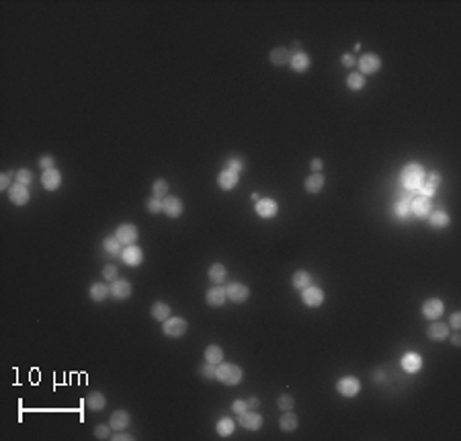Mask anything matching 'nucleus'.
<instances>
[{"instance_id": "obj_21", "label": "nucleus", "mask_w": 461, "mask_h": 441, "mask_svg": "<svg viewBox=\"0 0 461 441\" xmlns=\"http://www.w3.org/2000/svg\"><path fill=\"white\" fill-rule=\"evenodd\" d=\"M9 199H11L15 205H27V201H29V187H23V185L15 183V185L9 189Z\"/></svg>"}, {"instance_id": "obj_19", "label": "nucleus", "mask_w": 461, "mask_h": 441, "mask_svg": "<svg viewBox=\"0 0 461 441\" xmlns=\"http://www.w3.org/2000/svg\"><path fill=\"white\" fill-rule=\"evenodd\" d=\"M41 185H43V189H47V191H56V189L62 185V175H60V171H58V169L43 171V175H41Z\"/></svg>"}, {"instance_id": "obj_7", "label": "nucleus", "mask_w": 461, "mask_h": 441, "mask_svg": "<svg viewBox=\"0 0 461 441\" xmlns=\"http://www.w3.org/2000/svg\"><path fill=\"white\" fill-rule=\"evenodd\" d=\"M441 175L439 173H428L426 177H424V181H422V185L416 189L418 191V195H422V197H432L434 193H436V189H439V185H441Z\"/></svg>"}, {"instance_id": "obj_54", "label": "nucleus", "mask_w": 461, "mask_h": 441, "mask_svg": "<svg viewBox=\"0 0 461 441\" xmlns=\"http://www.w3.org/2000/svg\"><path fill=\"white\" fill-rule=\"evenodd\" d=\"M246 402H248V408H258V404H260L258 396H252V398H248Z\"/></svg>"}, {"instance_id": "obj_9", "label": "nucleus", "mask_w": 461, "mask_h": 441, "mask_svg": "<svg viewBox=\"0 0 461 441\" xmlns=\"http://www.w3.org/2000/svg\"><path fill=\"white\" fill-rule=\"evenodd\" d=\"M254 210H256V214H258L260 218L271 220V218H275V216H277L279 205H277V201H275V199H271V197H260V199L256 201Z\"/></svg>"}, {"instance_id": "obj_52", "label": "nucleus", "mask_w": 461, "mask_h": 441, "mask_svg": "<svg viewBox=\"0 0 461 441\" xmlns=\"http://www.w3.org/2000/svg\"><path fill=\"white\" fill-rule=\"evenodd\" d=\"M111 439H115V441H131L133 437L127 435V433H115V435H111Z\"/></svg>"}, {"instance_id": "obj_18", "label": "nucleus", "mask_w": 461, "mask_h": 441, "mask_svg": "<svg viewBox=\"0 0 461 441\" xmlns=\"http://www.w3.org/2000/svg\"><path fill=\"white\" fill-rule=\"evenodd\" d=\"M205 300H207V304H209V306H224V304H226V300H228L226 287H220V285L215 283L213 287H209V289H207V293H205Z\"/></svg>"}, {"instance_id": "obj_11", "label": "nucleus", "mask_w": 461, "mask_h": 441, "mask_svg": "<svg viewBox=\"0 0 461 441\" xmlns=\"http://www.w3.org/2000/svg\"><path fill=\"white\" fill-rule=\"evenodd\" d=\"M410 207H412V216L414 218H428L430 212H432V203H430V197H414L410 201Z\"/></svg>"}, {"instance_id": "obj_1", "label": "nucleus", "mask_w": 461, "mask_h": 441, "mask_svg": "<svg viewBox=\"0 0 461 441\" xmlns=\"http://www.w3.org/2000/svg\"><path fill=\"white\" fill-rule=\"evenodd\" d=\"M424 177H426V171H424L422 165H418V163H408V165L402 169L400 181H402L404 189H408V191L412 193V191H416V189L422 185Z\"/></svg>"}, {"instance_id": "obj_16", "label": "nucleus", "mask_w": 461, "mask_h": 441, "mask_svg": "<svg viewBox=\"0 0 461 441\" xmlns=\"http://www.w3.org/2000/svg\"><path fill=\"white\" fill-rule=\"evenodd\" d=\"M289 66H291V70H293V72L301 74V72H307V70H310L312 60H310V56H307L305 52H295V54H291V62H289Z\"/></svg>"}, {"instance_id": "obj_27", "label": "nucleus", "mask_w": 461, "mask_h": 441, "mask_svg": "<svg viewBox=\"0 0 461 441\" xmlns=\"http://www.w3.org/2000/svg\"><path fill=\"white\" fill-rule=\"evenodd\" d=\"M447 337H449V327L445 322H432L428 327V339L439 343V341H445Z\"/></svg>"}, {"instance_id": "obj_35", "label": "nucleus", "mask_w": 461, "mask_h": 441, "mask_svg": "<svg viewBox=\"0 0 461 441\" xmlns=\"http://www.w3.org/2000/svg\"><path fill=\"white\" fill-rule=\"evenodd\" d=\"M215 429H217V435H220V437H230V435L234 433V429H236V423H234V419L224 416V419L217 421Z\"/></svg>"}, {"instance_id": "obj_10", "label": "nucleus", "mask_w": 461, "mask_h": 441, "mask_svg": "<svg viewBox=\"0 0 461 441\" xmlns=\"http://www.w3.org/2000/svg\"><path fill=\"white\" fill-rule=\"evenodd\" d=\"M445 312V304L439 300V298H430L422 304V316L428 318V320H439Z\"/></svg>"}, {"instance_id": "obj_36", "label": "nucleus", "mask_w": 461, "mask_h": 441, "mask_svg": "<svg viewBox=\"0 0 461 441\" xmlns=\"http://www.w3.org/2000/svg\"><path fill=\"white\" fill-rule=\"evenodd\" d=\"M103 250L107 252V254H111V257H117V254H121V242L115 238V236H107L105 240H103Z\"/></svg>"}, {"instance_id": "obj_24", "label": "nucleus", "mask_w": 461, "mask_h": 441, "mask_svg": "<svg viewBox=\"0 0 461 441\" xmlns=\"http://www.w3.org/2000/svg\"><path fill=\"white\" fill-rule=\"evenodd\" d=\"M129 423H131V416H129L127 410H115L111 414V419H109V425H111L113 431H123Z\"/></svg>"}, {"instance_id": "obj_31", "label": "nucleus", "mask_w": 461, "mask_h": 441, "mask_svg": "<svg viewBox=\"0 0 461 441\" xmlns=\"http://www.w3.org/2000/svg\"><path fill=\"white\" fill-rule=\"evenodd\" d=\"M105 404H107V400H105V394H101V392H90L88 396H86V406H88V410H103L105 408Z\"/></svg>"}, {"instance_id": "obj_28", "label": "nucleus", "mask_w": 461, "mask_h": 441, "mask_svg": "<svg viewBox=\"0 0 461 441\" xmlns=\"http://www.w3.org/2000/svg\"><path fill=\"white\" fill-rule=\"evenodd\" d=\"M150 314H152V318H154V320L166 322V320L171 318V306H168V304H164V302H156V304L152 306Z\"/></svg>"}, {"instance_id": "obj_15", "label": "nucleus", "mask_w": 461, "mask_h": 441, "mask_svg": "<svg viewBox=\"0 0 461 441\" xmlns=\"http://www.w3.org/2000/svg\"><path fill=\"white\" fill-rule=\"evenodd\" d=\"M109 287H111V296L115 300H127L131 296V289H133L127 279H115Z\"/></svg>"}, {"instance_id": "obj_20", "label": "nucleus", "mask_w": 461, "mask_h": 441, "mask_svg": "<svg viewBox=\"0 0 461 441\" xmlns=\"http://www.w3.org/2000/svg\"><path fill=\"white\" fill-rule=\"evenodd\" d=\"M238 181H240V175L234 173V171H230V169H224V171L217 175V185H220V189H224V191L234 189V187L238 185Z\"/></svg>"}, {"instance_id": "obj_23", "label": "nucleus", "mask_w": 461, "mask_h": 441, "mask_svg": "<svg viewBox=\"0 0 461 441\" xmlns=\"http://www.w3.org/2000/svg\"><path fill=\"white\" fill-rule=\"evenodd\" d=\"M402 369L408 374H416L422 369V357L418 353H406L402 357Z\"/></svg>"}, {"instance_id": "obj_41", "label": "nucleus", "mask_w": 461, "mask_h": 441, "mask_svg": "<svg viewBox=\"0 0 461 441\" xmlns=\"http://www.w3.org/2000/svg\"><path fill=\"white\" fill-rule=\"evenodd\" d=\"M162 210H164V201H162V199H158V197L148 199V212L158 214V212H162Z\"/></svg>"}, {"instance_id": "obj_43", "label": "nucleus", "mask_w": 461, "mask_h": 441, "mask_svg": "<svg viewBox=\"0 0 461 441\" xmlns=\"http://www.w3.org/2000/svg\"><path fill=\"white\" fill-rule=\"evenodd\" d=\"M117 273H119V269H117L115 265H105V267H103V277H105L107 281H115V279H119V277H117Z\"/></svg>"}, {"instance_id": "obj_29", "label": "nucleus", "mask_w": 461, "mask_h": 441, "mask_svg": "<svg viewBox=\"0 0 461 441\" xmlns=\"http://www.w3.org/2000/svg\"><path fill=\"white\" fill-rule=\"evenodd\" d=\"M109 293H111V287L105 285V283H101V281H96V283L90 285V298L94 302H105Z\"/></svg>"}, {"instance_id": "obj_13", "label": "nucleus", "mask_w": 461, "mask_h": 441, "mask_svg": "<svg viewBox=\"0 0 461 441\" xmlns=\"http://www.w3.org/2000/svg\"><path fill=\"white\" fill-rule=\"evenodd\" d=\"M410 201H412V195L410 193H406L398 203H394V207H392V214L400 220V222H406V220H410L412 218V207H410Z\"/></svg>"}, {"instance_id": "obj_8", "label": "nucleus", "mask_w": 461, "mask_h": 441, "mask_svg": "<svg viewBox=\"0 0 461 441\" xmlns=\"http://www.w3.org/2000/svg\"><path fill=\"white\" fill-rule=\"evenodd\" d=\"M359 68H361V74H375L379 72L381 68V58L377 54H363L359 58Z\"/></svg>"}, {"instance_id": "obj_47", "label": "nucleus", "mask_w": 461, "mask_h": 441, "mask_svg": "<svg viewBox=\"0 0 461 441\" xmlns=\"http://www.w3.org/2000/svg\"><path fill=\"white\" fill-rule=\"evenodd\" d=\"M232 410H234L236 414H242V412L248 410V402H246V400H234V402H232Z\"/></svg>"}, {"instance_id": "obj_40", "label": "nucleus", "mask_w": 461, "mask_h": 441, "mask_svg": "<svg viewBox=\"0 0 461 441\" xmlns=\"http://www.w3.org/2000/svg\"><path fill=\"white\" fill-rule=\"evenodd\" d=\"M17 183L23 185V187H29V185L33 183L31 171H29V169H19V173H17Z\"/></svg>"}, {"instance_id": "obj_17", "label": "nucleus", "mask_w": 461, "mask_h": 441, "mask_svg": "<svg viewBox=\"0 0 461 441\" xmlns=\"http://www.w3.org/2000/svg\"><path fill=\"white\" fill-rule=\"evenodd\" d=\"M238 423H240L244 429H248V431H258V429L262 427V416H260L258 412L246 410V412L238 414Z\"/></svg>"}, {"instance_id": "obj_30", "label": "nucleus", "mask_w": 461, "mask_h": 441, "mask_svg": "<svg viewBox=\"0 0 461 441\" xmlns=\"http://www.w3.org/2000/svg\"><path fill=\"white\" fill-rule=\"evenodd\" d=\"M428 224L432 228H447L449 226V214L443 210H432L428 216Z\"/></svg>"}, {"instance_id": "obj_22", "label": "nucleus", "mask_w": 461, "mask_h": 441, "mask_svg": "<svg viewBox=\"0 0 461 441\" xmlns=\"http://www.w3.org/2000/svg\"><path fill=\"white\" fill-rule=\"evenodd\" d=\"M162 201H164V210H162V212H164L168 218H179V216L183 214V210H185L183 201H181L179 197H175V195H168V197H164Z\"/></svg>"}, {"instance_id": "obj_46", "label": "nucleus", "mask_w": 461, "mask_h": 441, "mask_svg": "<svg viewBox=\"0 0 461 441\" xmlns=\"http://www.w3.org/2000/svg\"><path fill=\"white\" fill-rule=\"evenodd\" d=\"M293 398L289 396V394H283V396H279V408L281 410H291L293 408Z\"/></svg>"}, {"instance_id": "obj_26", "label": "nucleus", "mask_w": 461, "mask_h": 441, "mask_svg": "<svg viewBox=\"0 0 461 441\" xmlns=\"http://www.w3.org/2000/svg\"><path fill=\"white\" fill-rule=\"evenodd\" d=\"M269 58L275 66H285V64L291 62V52L287 48H275V50H271Z\"/></svg>"}, {"instance_id": "obj_42", "label": "nucleus", "mask_w": 461, "mask_h": 441, "mask_svg": "<svg viewBox=\"0 0 461 441\" xmlns=\"http://www.w3.org/2000/svg\"><path fill=\"white\" fill-rule=\"evenodd\" d=\"M199 374H201L205 380H215V365L205 361V365L199 367Z\"/></svg>"}, {"instance_id": "obj_2", "label": "nucleus", "mask_w": 461, "mask_h": 441, "mask_svg": "<svg viewBox=\"0 0 461 441\" xmlns=\"http://www.w3.org/2000/svg\"><path fill=\"white\" fill-rule=\"evenodd\" d=\"M215 380H220L226 386H236L242 382V369L236 363H220L215 367Z\"/></svg>"}, {"instance_id": "obj_33", "label": "nucleus", "mask_w": 461, "mask_h": 441, "mask_svg": "<svg viewBox=\"0 0 461 441\" xmlns=\"http://www.w3.org/2000/svg\"><path fill=\"white\" fill-rule=\"evenodd\" d=\"M291 283H293L295 289H305V287L312 285V275L307 273V271H295Z\"/></svg>"}, {"instance_id": "obj_39", "label": "nucleus", "mask_w": 461, "mask_h": 441, "mask_svg": "<svg viewBox=\"0 0 461 441\" xmlns=\"http://www.w3.org/2000/svg\"><path fill=\"white\" fill-rule=\"evenodd\" d=\"M347 86H349L351 90H363V86H365V76H363L361 72H353V74H349V78H347Z\"/></svg>"}, {"instance_id": "obj_32", "label": "nucleus", "mask_w": 461, "mask_h": 441, "mask_svg": "<svg viewBox=\"0 0 461 441\" xmlns=\"http://www.w3.org/2000/svg\"><path fill=\"white\" fill-rule=\"evenodd\" d=\"M297 425H299V421H297V416L291 412V410H285V414L281 416V421H279V427H281V431H285V433H291V431H295L297 429Z\"/></svg>"}, {"instance_id": "obj_48", "label": "nucleus", "mask_w": 461, "mask_h": 441, "mask_svg": "<svg viewBox=\"0 0 461 441\" xmlns=\"http://www.w3.org/2000/svg\"><path fill=\"white\" fill-rule=\"evenodd\" d=\"M11 175H13V171H9V173H5L3 177H0V187L3 189H11L13 185H11Z\"/></svg>"}, {"instance_id": "obj_50", "label": "nucleus", "mask_w": 461, "mask_h": 441, "mask_svg": "<svg viewBox=\"0 0 461 441\" xmlns=\"http://www.w3.org/2000/svg\"><path fill=\"white\" fill-rule=\"evenodd\" d=\"M341 64H343V66H347V68H353V66L357 64V60H355L351 54H345V56L341 58Z\"/></svg>"}, {"instance_id": "obj_3", "label": "nucleus", "mask_w": 461, "mask_h": 441, "mask_svg": "<svg viewBox=\"0 0 461 441\" xmlns=\"http://www.w3.org/2000/svg\"><path fill=\"white\" fill-rule=\"evenodd\" d=\"M187 329H189L187 320H185V318H179V316H171V318L162 324L164 335H166V337H173V339L183 337V335L187 333Z\"/></svg>"}, {"instance_id": "obj_6", "label": "nucleus", "mask_w": 461, "mask_h": 441, "mask_svg": "<svg viewBox=\"0 0 461 441\" xmlns=\"http://www.w3.org/2000/svg\"><path fill=\"white\" fill-rule=\"evenodd\" d=\"M336 390H338V394H343V396H347V398L357 396V394L361 392V380L355 378V376H345V378L338 380Z\"/></svg>"}, {"instance_id": "obj_38", "label": "nucleus", "mask_w": 461, "mask_h": 441, "mask_svg": "<svg viewBox=\"0 0 461 441\" xmlns=\"http://www.w3.org/2000/svg\"><path fill=\"white\" fill-rule=\"evenodd\" d=\"M152 197H158V199L168 197V183L164 179L154 181V185H152Z\"/></svg>"}, {"instance_id": "obj_51", "label": "nucleus", "mask_w": 461, "mask_h": 441, "mask_svg": "<svg viewBox=\"0 0 461 441\" xmlns=\"http://www.w3.org/2000/svg\"><path fill=\"white\" fill-rule=\"evenodd\" d=\"M449 324H451V329H455V331H457V329L461 327V312H453V314H451V322H449Z\"/></svg>"}, {"instance_id": "obj_55", "label": "nucleus", "mask_w": 461, "mask_h": 441, "mask_svg": "<svg viewBox=\"0 0 461 441\" xmlns=\"http://www.w3.org/2000/svg\"><path fill=\"white\" fill-rule=\"evenodd\" d=\"M451 343H453L455 347H459V345H461V339H459V335H451Z\"/></svg>"}, {"instance_id": "obj_53", "label": "nucleus", "mask_w": 461, "mask_h": 441, "mask_svg": "<svg viewBox=\"0 0 461 441\" xmlns=\"http://www.w3.org/2000/svg\"><path fill=\"white\" fill-rule=\"evenodd\" d=\"M310 167H312V171H314V173H320V171H322V167H324V165H322V160H320V158H314V160H312V165H310Z\"/></svg>"}, {"instance_id": "obj_12", "label": "nucleus", "mask_w": 461, "mask_h": 441, "mask_svg": "<svg viewBox=\"0 0 461 441\" xmlns=\"http://www.w3.org/2000/svg\"><path fill=\"white\" fill-rule=\"evenodd\" d=\"M121 261H123L127 267H137V265H141V261H143V250H141L139 246H135V244H129V246H125V248L121 250Z\"/></svg>"}, {"instance_id": "obj_37", "label": "nucleus", "mask_w": 461, "mask_h": 441, "mask_svg": "<svg viewBox=\"0 0 461 441\" xmlns=\"http://www.w3.org/2000/svg\"><path fill=\"white\" fill-rule=\"evenodd\" d=\"M226 275H228V271H226V267L222 265V263H213L211 267H209V279L213 281V283H222L224 279H226Z\"/></svg>"}, {"instance_id": "obj_34", "label": "nucleus", "mask_w": 461, "mask_h": 441, "mask_svg": "<svg viewBox=\"0 0 461 441\" xmlns=\"http://www.w3.org/2000/svg\"><path fill=\"white\" fill-rule=\"evenodd\" d=\"M205 361H207V363H213V365H220V363L224 361V351H222V347L209 345V347L205 349Z\"/></svg>"}, {"instance_id": "obj_5", "label": "nucleus", "mask_w": 461, "mask_h": 441, "mask_svg": "<svg viewBox=\"0 0 461 441\" xmlns=\"http://www.w3.org/2000/svg\"><path fill=\"white\" fill-rule=\"evenodd\" d=\"M301 302L310 308H318V306L324 304V291L316 285L305 287V289H301Z\"/></svg>"}, {"instance_id": "obj_4", "label": "nucleus", "mask_w": 461, "mask_h": 441, "mask_svg": "<svg viewBox=\"0 0 461 441\" xmlns=\"http://www.w3.org/2000/svg\"><path fill=\"white\" fill-rule=\"evenodd\" d=\"M226 293H228V300H232L234 304H242L250 298V287L240 283V281H232L228 287H226Z\"/></svg>"}, {"instance_id": "obj_44", "label": "nucleus", "mask_w": 461, "mask_h": 441, "mask_svg": "<svg viewBox=\"0 0 461 441\" xmlns=\"http://www.w3.org/2000/svg\"><path fill=\"white\" fill-rule=\"evenodd\" d=\"M226 169H230V171H234V173H242L244 171V160H240V158H230L228 160V165H226Z\"/></svg>"}, {"instance_id": "obj_14", "label": "nucleus", "mask_w": 461, "mask_h": 441, "mask_svg": "<svg viewBox=\"0 0 461 441\" xmlns=\"http://www.w3.org/2000/svg\"><path fill=\"white\" fill-rule=\"evenodd\" d=\"M115 238L123 244V246H129V244H135L137 240V228L133 224H121L115 232Z\"/></svg>"}, {"instance_id": "obj_49", "label": "nucleus", "mask_w": 461, "mask_h": 441, "mask_svg": "<svg viewBox=\"0 0 461 441\" xmlns=\"http://www.w3.org/2000/svg\"><path fill=\"white\" fill-rule=\"evenodd\" d=\"M39 167H41L43 171H50V169H54V156H43V158L39 160Z\"/></svg>"}, {"instance_id": "obj_25", "label": "nucleus", "mask_w": 461, "mask_h": 441, "mask_svg": "<svg viewBox=\"0 0 461 441\" xmlns=\"http://www.w3.org/2000/svg\"><path fill=\"white\" fill-rule=\"evenodd\" d=\"M324 175L322 173H312L310 177L305 179V183H303V187H305V191L307 193H320L322 189H324Z\"/></svg>"}, {"instance_id": "obj_45", "label": "nucleus", "mask_w": 461, "mask_h": 441, "mask_svg": "<svg viewBox=\"0 0 461 441\" xmlns=\"http://www.w3.org/2000/svg\"><path fill=\"white\" fill-rule=\"evenodd\" d=\"M109 433H111V425H96L94 427V437L96 439H107V437H111Z\"/></svg>"}]
</instances>
